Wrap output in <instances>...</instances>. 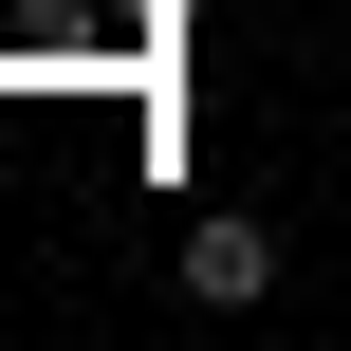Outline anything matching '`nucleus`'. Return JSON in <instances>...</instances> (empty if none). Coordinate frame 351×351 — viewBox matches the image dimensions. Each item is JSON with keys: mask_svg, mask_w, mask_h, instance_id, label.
I'll return each mask as SVG.
<instances>
[{"mask_svg": "<svg viewBox=\"0 0 351 351\" xmlns=\"http://www.w3.org/2000/svg\"><path fill=\"white\" fill-rule=\"evenodd\" d=\"M185 296H204V315L278 296V241H259V222H185Z\"/></svg>", "mask_w": 351, "mask_h": 351, "instance_id": "f257e3e1", "label": "nucleus"}]
</instances>
